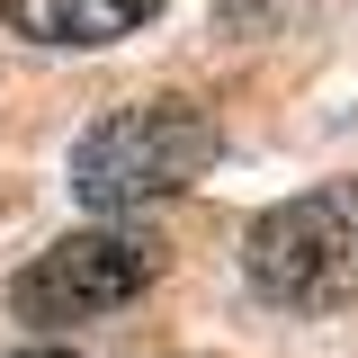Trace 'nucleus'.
Masks as SVG:
<instances>
[{"mask_svg":"<svg viewBox=\"0 0 358 358\" xmlns=\"http://www.w3.org/2000/svg\"><path fill=\"white\" fill-rule=\"evenodd\" d=\"M215 152L224 134L197 99H134V108H108L72 143V197L90 215H143L179 188H197V171Z\"/></svg>","mask_w":358,"mask_h":358,"instance_id":"obj_1","label":"nucleus"},{"mask_svg":"<svg viewBox=\"0 0 358 358\" xmlns=\"http://www.w3.org/2000/svg\"><path fill=\"white\" fill-rule=\"evenodd\" d=\"M242 268L287 313L358 305V179H331V188H305V197L268 206L242 233Z\"/></svg>","mask_w":358,"mask_h":358,"instance_id":"obj_2","label":"nucleus"},{"mask_svg":"<svg viewBox=\"0 0 358 358\" xmlns=\"http://www.w3.org/2000/svg\"><path fill=\"white\" fill-rule=\"evenodd\" d=\"M162 268H171L162 233L99 224V233H63L54 251H36V260L18 268L9 305H18V322H45V331H54V322H99V313L134 305Z\"/></svg>","mask_w":358,"mask_h":358,"instance_id":"obj_3","label":"nucleus"},{"mask_svg":"<svg viewBox=\"0 0 358 358\" xmlns=\"http://www.w3.org/2000/svg\"><path fill=\"white\" fill-rule=\"evenodd\" d=\"M152 9H162V0H0L9 36H27V45H72V54H99V45L134 36Z\"/></svg>","mask_w":358,"mask_h":358,"instance_id":"obj_4","label":"nucleus"},{"mask_svg":"<svg viewBox=\"0 0 358 358\" xmlns=\"http://www.w3.org/2000/svg\"><path fill=\"white\" fill-rule=\"evenodd\" d=\"M18 358H72V350H18Z\"/></svg>","mask_w":358,"mask_h":358,"instance_id":"obj_5","label":"nucleus"},{"mask_svg":"<svg viewBox=\"0 0 358 358\" xmlns=\"http://www.w3.org/2000/svg\"><path fill=\"white\" fill-rule=\"evenodd\" d=\"M0 215H9V188H0Z\"/></svg>","mask_w":358,"mask_h":358,"instance_id":"obj_6","label":"nucleus"}]
</instances>
